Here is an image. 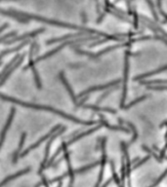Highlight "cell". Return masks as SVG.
<instances>
[{
    "instance_id": "cell-3",
    "label": "cell",
    "mask_w": 167,
    "mask_h": 187,
    "mask_svg": "<svg viewBox=\"0 0 167 187\" xmlns=\"http://www.w3.org/2000/svg\"><path fill=\"white\" fill-rule=\"evenodd\" d=\"M58 129H61V125L59 124L58 125V126L57 127H55V128H53L49 132H48V134L47 135H45L44 137H42L40 139H38V140H37V141L36 142H34L33 144H32V145H29L27 148V149L25 150V151H22V152H21L20 153V157H25V156H27L30 151H32V150H33V149H35V148L36 147H38L43 141H45V140H47V139H49L53 135H54L55 134V132H58Z\"/></svg>"
},
{
    "instance_id": "cell-2",
    "label": "cell",
    "mask_w": 167,
    "mask_h": 187,
    "mask_svg": "<svg viewBox=\"0 0 167 187\" xmlns=\"http://www.w3.org/2000/svg\"><path fill=\"white\" fill-rule=\"evenodd\" d=\"M66 130V127H64V128H61V130H60V131H58L57 132H55V134L53 135V136H52V137L49 138L48 142H47V145H46V149H45L44 160H43V161H42V163H41L40 169H39V170H38V175H41V174H42V171H43V170L45 169V167H46L47 161H48V159H49V153H50V149H51V146H52V143H53V141H54V139H55L57 137H59L60 135L64 134V132H65Z\"/></svg>"
},
{
    "instance_id": "cell-8",
    "label": "cell",
    "mask_w": 167,
    "mask_h": 187,
    "mask_svg": "<svg viewBox=\"0 0 167 187\" xmlns=\"http://www.w3.org/2000/svg\"><path fill=\"white\" fill-rule=\"evenodd\" d=\"M26 136H27L26 132H22V134L21 140H20V143H19V146H18V149L16 150V152H15L14 155H13V164H16L17 161H18V158L20 157V153L22 152V147H24V143H25V138H26Z\"/></svg>"
},
{
    "instance_id": "cell-1",
    "label": "cell",
    "mask_w": 167,
    "mask_h": 187,
    "mask_svg": "<svg viewBox=\"0 0 167 187\" xmlns=\"http://www.w3.org/2000/svg\"><path fill=\"white\" fill-rule=\"evenodd\" d=\"M0 98L4 99V100H7V101H10V103H14L19 104V105H22V106L27 107V108L35 109V110H44V111H49V112H52V113H56V114L64 117V118H66V119H67V120H71V121H72V122L78 123V124L92 125V124L95 123V122H93V121H83V120H80V119L76 118V117H74V116H72V115H70V114H66V113L59 110V109H56V108H54V107L47 106V105H42V104L32 103H27V101H22V100H20V99H18V98H12V97L5 96V95H3V94H1V93H0Z\"/></svg>"
},
{
    "instance_id": "cell-7",
    "label": "cell",
    "mask_w": 167,
    "mask_h": 187,
    "mask_svg": "<svg viewBox=\"0 0 167 187\" xmlns=\"http://www.w3.org/2000/svg\"><path fill=\"white\" fill-rule=\"evenodd\" d=\"M24 59H25V56H21V58H20V60H17V64H14L13 65V66L12 67H10V69L8 70V71L6 72V74L1 78V79H0V87H2L3 86V84L7 81V79H8L9 78V76L13 73V71L15 69H16L21 64H22V61L24 60Z\"/></svg>"
},
{
    "instance_id": "cell-4",
    "label": "cell",
    "mask_w": 167,
    "mask_h": 187,
    "mask_svg": "<svg viewBox=\"0 0 167 187\" xmlns=\"http://www.w3.org/2000/svg\"><path fill=\"white\" fill-rule=\"evenodd\" d=\"M15 113H16V108L12 107V108H11V111H10V115H9V117H8V119H7V122H6L5 127L3 128V130H2V132H1V135H0V149H1V146H2V144H3V142H4L5 137H6V134H7V132H8V130H9V128H10V126H11V123H12V121H13V119H14Z\"/></svg>"
},
{
    "instance_id": "cell-14",
    "label": "cell",
    "mask_w": 167,
    "mask_h": 187,
    "mask_svg": "<svg viewBox=\"0 0 167 187\" xmlns=\"http://www.w3.org/2000/svg\"><path fill=\"white\" fill-rule=\"evenodd\" d=\"M69 187H72V184H70V185H69Z\"/></svg>"
},
{
    "instance_id": "cell-6",
    "label": "cell",
    "mask_w": 167,
    "mask_h": 187,
    "mask_svg": "<svg viewBox=\"0 0 167 187\" xmlns=\"http://www.w3.org/2000/svg\"><path fill=\"white\" fill-rule=\"evenodd\" d=\"M64 158L66 159V164H67V175H69L70 178H71L70 184H72L73 181H74V171H73V170H72L71 163V152L66 151L65 154H64Z\"/></svg>"
},
{
    "instance_id": "cell-5",
    "label": "cell",
    "mask_w": 167,
    "mask_h": 187,
    "mask_svg": "<svg viewBox=\"0 0 167 187\" xmlns=\"http://www.w3.org/2000/svg\"><path fill=\"white\" fill-rule=\"evenodd\" d=\"M29 170H30V168L27 167V168H26V169H24V170H19V171H17V173H15V174H13V175H9V176L5 177V178L3 179V180H2L1 182H0V187H3L4 185H6L8 182L14 180V179H16V178H18V177H20V176H22V175H24L29 173Z\"/></svg>"
},
{
    "instance_id": "cell-11",
    "label": "cell",
    "mask_w": 167,
    "mask_h": 187,
    "mask_svg": "<svg viewBox=\"0 0 167 187\" xmlns=\"http://www.w3.org/2000/svg\"><path fill=\"white\" fill-rule=\"evenodd\" d=\"M98 165H99V162H95V163L91 164V165H88V166H86V167H82V168H80V169H77V170H73V171H74V175H75V174H82V173H85V171H88V170H90L91 169H93V168L97 167Z\"/></svg>"
},
{
    "instance_id": "cell-10",
    "label": "cell",
    "mask_w": 167,
    "mask_h": 187,
    "mask_svg": "<svg viewBox=\"0 0 167 187\" xmlns=\"http://www.w3.org/2000/svg\"><path fill=\"white\" fill-rule=\"evenodd\" d=\"M98 129H99V127H96V128H94V129H91V130H89V131H87V132H82V134H79L78 136H76L75 137H73L71 140H70V141H67V142H66L67 146L71 145V144H72V143H74L75 141H77V140L81 139L82 137H84L85 136H88V135H90V134H92L93 132H95V131H96V130H98Z\"/></svg>"
},
{
    "instance_id": "cell-13",
    "label": "cell",
    "mask_w": 167,
    "mask_h": 187,
    "mask_svg": "<svg viewBox=\"0 0 167 187\" xmlns=\"http://www.w3.org/2000/svg\"><path fill=\"white\" fill-rule=\"evenodd\" d=\"M111 182V178H110L109 180H108L107 182H106V183H105V184H104V185H103L102 187H108V186H109V184H110Z\"/></svg>"
},
{
    "instance_id": "cell-9",
    "label": "cell",
    "mask_w": 167,
    "mask_h": 187,
    "mask_svg": "<svg viewBox=\"0 0 167 187\" xmlns=\"http://www.w3.org/2000/svg\"><path fill=\"white\" fill-rule=\"evenodd\" d=\"M60 79H61V81H62V82L64 83V85H65L66 89L67 90V92H69V94H70V96H71V98H72V101H73L74 103H76V97L74 96V94H73V91H72L71 87L70 86L69 82L66 81V77H65V74H64V72H60Z\"/></svg>"
},
{
    "instance_id": "cell-12",
    "label": "cell",
    "mask_w": 167,
    "mask_h": 187,
    "mask_svg": "<svg viewBox=\"0 0 167 187\" xmlns=\"http://www.w3.org/2000/svg\"><path fill=\"white\" fill-rule=\"evenodd\" d=\"M32 72H33V76H34V80H35L36 87L38 88V89H41V81H40V77H39V74L37 73V71H36V69H35L34 65L32 66Z\"/></svg>"
}]
</instances>
